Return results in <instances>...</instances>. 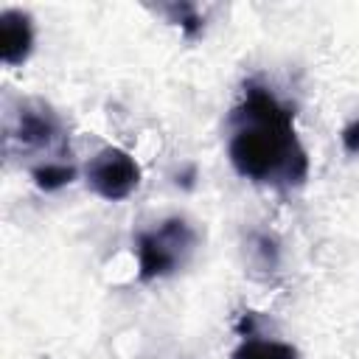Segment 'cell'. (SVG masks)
Returning <instances> with one entry per match:
<instances>
[{"mask_svg":"<svg viewBox=\"0 0 359 359\" xmlns=\"http://www.w3.org/2000/svg\"><path fill=\"white\" fill-rule=\"evenodd\" d=\"M227 160L233 171L264 188L294 191L309 180V151L294 123V107L266 81L247 79L227 112Z\"/></svg>","mask_w":359,"mask_h":359,"instance_id":"cell-1","label":"cell"},{"mask_svg":"<svg viewBox=\"0 0 359 359\" xmlns=\"http://www.w3.org/2000/svg\"><path fill=\"white\" fill-rule=\"evenodd\" d=\"M6 151L28 157V168L45 160H70V132L65 118L42 98H20L8 109Z\"/></svg>","mask_w":359,"mask_h":359,"instance_id":"cell-2","label":"cell"},{"mask_svg":"<svg viewBox=\"0 0 359 359\" xmlns=\"http://www.w3.org/2000/svg\"><path fill=\"white\" fill-rule=\"evenodd\" d=\"M199 247V230L185 216L174 213L160 219L154 227L137 230L132 238V252L137 264V280L154 283L182 272Z\"/></svg>","mask_w":359,"mask_h":359,"instance_id":"cell-3","label":"cell"},{"mask_svg":"<svg viewBox=\"0 0 359 359\" xmlns=\"http://www.w3.org/2000/svg\"><path fill=\"white\" fill-rule=\"evenodd\" d=\"M81 180L98 199L123 202L140 188L143 168L132 151H126L121 146H101L81 165Z\"/></svg>","mask_w":359,"mask_h":359,"instance_id":"cell-4","label":"cell"},{"mask_svg":"<svg viewBox=\"0 0 359 359\" xmlns=\"http://www.w3.org/2000/svg\"><path fill=\"white\" fill-rule=\"evenodd\" d=\"M36 48L34 17L22 8L0 11V62L6 67H22Z\"/></svg>","mask_w":359,"mask_h":359,"instance_id":"cell-5","label":"cell"},{"mask_svg":"<svg viewBox=\"0 0 359 359\" xmlns=\"http://www.w3.org/2000/svg\"><path fill=\"white\" fill-rule=\"evenodd\" d=\"M244 264L250 269L252 278H261V280H269L272 275L280 272V241L278 236L266 233V230H250L244 236Z\"/></svg>","mask_w":359,"mask_h":359,"instance_id":"cell-6","label":"cell"},{"mask_svg":"<svg viewBox=\"0 0 359 359\" xmlns=\"http://www.w3.org/2000/svg\"><path fill=\"white\" fill-rule=\"evenodd\" d=\"M230 359H300L297 345L264 334L241 337V342L230 351Z\"/></svg>","mask_w":359,"mask_h":359,"instance_id":"cell-7","label":"cell"},{"mask_svg":"<svg viewBox=\"0 0 359 359\" xmlns=\"http://www.w3.org/2000/svg\"><path fill=\"white\" fill-rule=\"evenodd\" d=\"M28 177L42 194H56L79 180V165L70 160H45V163L31 165Z\"/></svg>","mask_w":359,"mask_h":359,"instance_id":"cell-8","label":"cell"},{"mask_svg":"<svg viewBox=\"0 0 359 359\" xmlns=\"http://www.w3.org/2000/svg\"><path fill=\"white\" fill-rule=\"evenodd\" d=\"M157 11L165 14L168 22L177 25L188 39L199 36L205 28V17H202L199 6H194V3H165V6H157Z\"/></svg>","mask_w":359,"mask_h":359,"instance_id":"cell-9","label":"cell"},{"mask_svg":"<svg viewBox=\"0 0 359 359\" xmlns=\"http://www.w3.org/2000/svg\"><path fill=\"white\" fill-rule=\"evenodd\" d=\"M339 146L348 157H359V118L348 121L342 129H339Z\"/></svg>","mask_w":359,"mask_h":359,"instance_id":"cell-10","label":"cell"}]
</instances>
